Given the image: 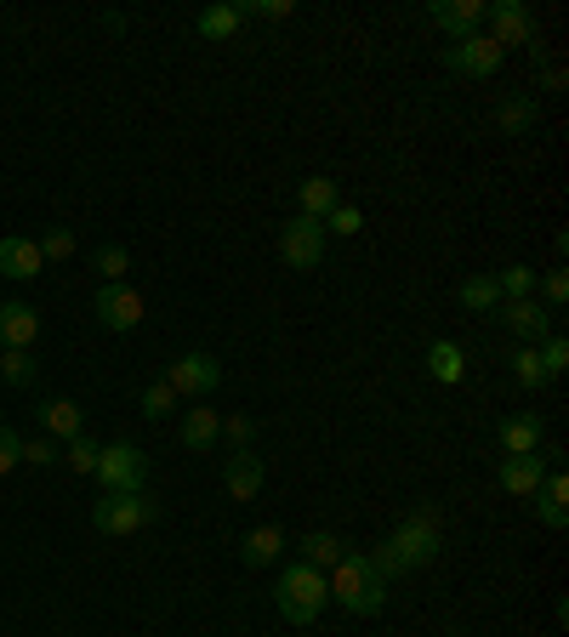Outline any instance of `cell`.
I'll use <instances>...</instances> for the list:
<instances>
[{
  "instance_id": "1f68e13d",
  "label": "cell",
  "mask_w": 569,
  "mask_h": 637,
  "mask_svg": "<svg viewBox=\"0 0 569 637\" xmlns=\"http://www.w3.org/2000/svg\"><path fill=\"white\" fill-rule=\"evenodd\" d=\"M91 262H98V273H109V285H126V268H131L126 245H103V251L91 257Z\"/></svg>"
},
{
  "instance_id": "7c38bea8",
  "label": "cell",
  "mask_w": 569,
  "mask_h": 637,
  "mask_svg": "<svg viewBox=\"0 0 569 637\" xmlns=\"http://www.w3.org/2000/svg\"><path fill=\"white\" fill-rule=\"evenodd\" d=\"M427 18H433L445 34L467 40V34H479V23H485V0H433Z\"/></svg>"
},
{
  "instance_id": "74e56055",
  "label": "cell",
  "mask_w": 569,
  "mask_h": 637,
  "mask_svg": "<svg viewBox=\"0 0 569 637\" xmlns=\"http://www.w3.org/2000/svg\"><path fill=\"white\" fill-rule=\"evenodd\" d=\"M23 461L29 467H52L58 461V445H52V438H23Z\"/></svg>"
},
{
  "instance_id": "5b68a950",
  "label": "cell",
  "mask_w": 569,
  "mask_h": 637,
  "mask_svg": "<svg viewBox=\"0 0 569 637\" xmlns=\"http://www.w3.org/2000/svg\"><path fill=\"white\" fill-rule=\"evenodd\" d=\"M154 518H160V507L142 496V489H137V496H103L98 507H91V524H98L103 535H137V529H149Z\"/></svg>"
},
{
  "instance_id": "4316f807",
  "label": "cell",
  "mask_w": 569,
  "mask_h": 637,
  "mask_svg": "<svg viewBox=\"0 0 569 637\" xmlns=\"http://www.w3.org/2000/svg\"><path fill=\"white\" fill-rule=\"evenodd\" d=\"M496 126H501L507 137H525V131L536 126V97H507L501 115H496Z\"/></svg>"
},
{
  "instance_id": "d6986e66",
  "label": "cell",
  "mask_w": 569,
  "mask_h": 637,
  "mask_svg": "<svg viewBox=\"0 0 569 637\" xmlns=\"http://www.w3.org/2000/svg\"><path fill=\"white\" fill-rule=\"evenodd\" d=\"M297 206H302V217H330V211H337L342 206V193H337V182H330V177H308L302 188H297Z\"/></svg>"
},
{
  "instance_id": "836d02e7",
  "label": "cell",
  "mask_w": 569,
  "mask_h": 637,
  "mask_svg": "<svg viewBox=\"0 0 569 637\" xmlns=\"http://www.w3.org/2000/svg\"><path fill=\"white\" fill-rule=\"evenodd\" d=\"M171 405H177V394H171V381H154L149 394H142V416H149V421H160V416H166Z\"/></svg>"
},
{
  "instance_id": "8992f818",
  "label": "cell",
  "mask_w": 569,
  "mask_h": 637,
  "mask_svg": "<svg viewBox=\"0 0 569 637\" xmlns=\"http://www.w3.org/2000/svg\"><path fill=\"white\" fill-rule=\"evenodd\" d=\"M279 257L291 262L297 273H308V268H319V257H325V228H319V217H291L279 228Z\"/></svg>"
},
{
  "instance_id": "8d00e7d4",
  "label": "cell",
  "mask_w": 569,
  "mask_h": 637,
  "mask_svg": "<svg viewBox=\"0 0 569 637\" xmlns=\"http://www.w3.org/2000/svg\"><path fill=\"white\" fill-rule=\"evenodd\" d=\"M222 432H228V445H233V450H251L257 421H251V416H228V421H222Z\"/></svg>"
},
{
  "instance_id": "b9f144b4",
  "label": "cell",
  "mask_w": 569,
  "mask_h": 637,
  "mask_svg": "<svg viewBox=\"0 0 569 637\" xmlns=\"http://www.w3.org/2000/svg\"><path fill=\"white\" fill-rule=\"evenodd\" d=\"M445 637H461V631H445Z\"/></svg>"
},
{
  "instance_id": "ab89813d",
  "label": "cell",
  "mask_w": 569,
  "mask_h": 637,
  "mask_svg": "<svg viewBox=\"0 0 569 637\" xmlns=\"http://www.w3.org/2000/svg\"><path fill=\"white\" fill-rule=\"evenodd\" d=\"M541 290H547V313H552V308H563V297H569V279H563V268H558V273H547V285H541Z\"/></svg>"
},
{
  "instance_id": "f546056e",
  "label": "cell",
  "mask_w": 569,
  "mask_h": 637,
  "mask_svg": "<svg viewBox=\"0 0 569 637\" xmlns=\"http://www.w3.org/2000/svg\"><path fill=\"white\" fill-rule=\"evenodd\" d=\"M0 376H7L12 387H29V381H34V359H29V348H7V354H0Z\"/></svg>"
},
{
  "instance_id": "6da1fadb",
  "label": "cell",
  "mask_w": 569,
  "mask_h": 637,
  "mask_svg": "<svg viewBox=\"0 0 569 637\" xmlns=\"http://www.w3.org/2000/svg\"><path fill=\"white\" fill-rule=\"evenodd\" d=\"M439 547H445V529H439L433 507H421V512H410V518L388 535V541L370 553V569L382 575V580H393V575H410V569H421V564H433Z\"/></svg>"
},
{
  "instance_id": "5bb4252c",
  "label": "cell",
  "mask_w": 569,
  "mask_h": 637,
  "mask_svg": "<svg viewBox=\"0 0 569 637\" xmlns=\"http://www.w3.org/2000/svg\"><path fill=\"white\" fill-rule=\"evenodd\" d=\"M40 313L29 302H0V348H34Z\"/></svg>"
},
{
  "instance_id": "9c48e42d",
  "label": "cell",
  "mask_w": 569,
  "mask_h": 637,
  "mask_svg": "<svg viewBox=\"0 0 569 637\" xmlns=\"http://www.w3.org/2000/svg\"><path fill=\"white\" fill-rule=\"evenodd\" d=\"M91 313H98L103 330H137L142 325V297L131 285H103L98 302H91Z\"/></svg>"
},
{
  "instance_id": "ba28073f",
  "label": "cell",
  "mask_w": 569,
  "mask_h": 637,
  "mask_svg": "<svg viewBox=\"0 0 569 637\" xmlns=\"http://www.w3.org/2000/svg\"><path fill=\"white\" fill-rule=\"evenodd\" d=\"M445 63H450L456 74H467V80H490V74L501 69V46H496L490 34H467V40H456L450 52H445Z\"/></svg>"
},
{
  "instance_id": "4dcf8cb0",
  "label": "cell",
  "mask_w": 569,
  "mask_h": 637,
  "mask_svg": "<svg viewBox=\"0 0 569 637\" xmlns=\"http://www.w3.org/2000/svg\"><path fill=\"white\" fill-rule=\"evenodd\" d=\"M98 456H103V445H91L86 432H80V438H69V450H63V461H69L74 472H98Z\"/></svg>"
},
{
  "instance_id": "52a82bcc",
  "label": "cell",
  "mask_w": 569,
  "mask_h": 637,
  "mask_svg": "<svg viewBox=\"0 0 569 637\" xmlns=\"http://www.w3.org/2000/svg\"><path fill=\"white\" fill-rule=\"evenodd\" d=\"M166 381H171V394H177V399H194V405H200L206 394H217L222 365H217L211 354H182V359L171 365V376H166Z\"/></svg>"
},
{
  "instance_id": "d590c367",
  "label": "cell",
  "mask_w": 569,
  "mask_h": 637,
  "mask_svg": "<svg viewBox=\"0 0 569 637\" xmlns=\"http://www.w3.org/2000/svg\"><path fill=\"white\" fill-rule=\"evenodd\" d=\"M319 228H325V233H359V228H365V217H359V206H337V211H330Z\"/></svg>"
},
{
  "instance_id": "d4e9b609",
  "label": "cell",
  "mask_w": 569,
  "mask_h": 637,
  "mask_svg": "<svg viewBox=\"0 0 569 637\" xmlns=\"http://www.w3.org/2000/svg\"><path fill=\"white\" fill-rule=\"evenodd\" d=\"M279 553H284V529L279 524H262V529L246 535V564H273Z\"/></svg>"
},
{
  "instance_id": "e0dca14e",
  "label": "cell",
  "mask_w": 569,
  "mask_h": 637,
  "mask_svg": "<svg viewBox=\"0 0 569 637\" xmlns=\"http://www.w3.org/2000/svg\"><path fill=\"white\" fill-rule=\"evenodd\" d=\"M536 501H541L547 529H563V524H569V478H563V472H547L541 489H536Z\"/></svg>"
},
{
  "instance_id": "8fae6325",
  "label": "cell",
  "mask_w": 569,
  "mask_h": 637,
  "mask_svg": "<svg viewBox=\"0 0 569 637\" xmlns=\"http://www.w3.org/2000/svg\"><path fill=\"white\" fill-rule=\"evenodd\" d=\"M485 18H490V40L501 46V52H507V46H530V12L525 7H518V0H496V7H485Z\"/></svg>"
},
{
  "instance_id": "4fadbf2b",
  "label": "cell",
  "mask_w": 569,
  "mask_h": 637,
  "mask_svg": "<svg viewBox=\"0 0 569 637\" xmlns=\"http://www.w3.org/2000/svg\"><path fill=\"white\" fill-rule=\"evenodd\" d=\"M222 484H228L233 501H251L257 489H262V456L257 450H233L228 467H222Z\"/></svg>"
},
{
  "instance_id": "f35d334b",
  "label": "cell",
  "mask_w": 569,
  "mask_h": 637,
  "mask_svg": "<svg viewBox=\"0 0 569 637\" xmlns=\"http://www.w3.org/2000/svg\"><path fill=\"white\" fill-rule=\"evenodd\" d=\"M18 461H23V438L12 427H0V472H12Z\"/></svg>"
},
{
  "instance_id": "ac0fdd59",
  "label": "cell",
  "mask_w": 569,
  "mask_h": 637,
  "mask_svg": "<svg viewBox=\"0 0 569 637\" xmlns=\"http://www.w3.org/2000/svg\"><path fill=\"white\" fill-rule=\"evenodd\" d=\"M501 450H507V456H536V450H541V416H512V421H501Z\"/></svg>"
},
{
  "instance_id": "ffe728a7",
  "label": "cell",
  "mask_w": 569,
  "mask_h": 637,
  "mask_svg": "<svg viewBox=\"0 0 569 637\" xmlns=\"http://www.w3.org/2000/svg\"><path fill=\"white\" fill-rule=\"evenodd\" d=\"M217 432H222V421H217V410H211L206 399L182 416V445H188V450H211V445H217Z\"/></svg>"
},
{
  "instance_id": "d6a6232c",
  "label": "cell",
  "mask_w": 569,
  "mask_h": 637,
  "mask_svg": "<svg viewBox=\"0 0 569 637\" xmlns=\"http://www.w3.org/2000/svg\"><path fill=\"white\" fill-rule=\"evenodd\" d=\"M536 354H541V365H547V381H552V376H563V365H569V341H563V336H547Z\"/></svg>"
},
{
  "instance_id": "7402d4cb",
  "label": "cell",
  "mask_w": 569,
  "mask_h": 637,
  "mask_svg": "<svg viewBox=\"0 0 569 637\" xmlns=\"http://www.w3.org/2000/svg\"><path fill=\"white\" fill-rule=\"evenodd\" d=\"M427 376L433 381H461L467 376V354L456 348V341H433V348H427Z\"/></svg>"
},
{
  "instance_id": "277c9868",
  "label": "cell",
  "mask_w": 569,
  "mask_h": 637,
  "mask_svg": "<svg viewBox=\"0 0 569 637\" xmlns=\"http://www.w3.org/2000/svg\"><path fill=\"white\" fill-rule=\"evenodd\" d=\"M91 478L103 484V496H137L142 478H149V461H142L137 445H109L98 456V472H91Z\"/></svg>"
},
{
  "instance_id": "3957f363",
  "label": "cell",
  "mask_w": 569,
  "mask_h": 637,
  "mask_svg": "<svg viewBox=\"0 0 569 637\" xmlns=\"http://www.w3.org/2000/svg\"><path fill=\"white\" fill-rule=\"evenodd\" d=\"M279 615L291 626H313L319 609L330 604V586H325V569H308V564H291L279 575V593H273Z\"/></svg>"
},
{
  "instance_id": "cb8c5ba5",
  "label": "cell",
  "mask_w": 569,
  "mask_h": 637,
  "mask_svg": "<svg viewBox=\"0 0 569 637\" xmlns=\"http://www.w3.org/2000/svg\"><path fill=\"white\" fill-rule=\"evenodd\" d=\"M342 558H348L342 553V535H330V529H313L308 535V558H302L308 569H337Z\"/></svg>"
},
{
  "instance_id": "7a4b0ae2",
  "label": "cell",
  "mask_w": 569,
  "mask_h": 637,
  "mask_svg": "<svg viewBox=\"0 0 569 637\" xmlns=\"http://www.w3.org/2000/svg\"><path fill=\"white\" fill-rule=\"evenodd\" d=\"M325 586H330V598H337L348 615H376L388 604V580L370 569V558H342L337 569L325 575Z\"/></svg>"
},
{
  "instance_id": "83f0119b",
  "label": "cell",
  "mask_w": 569,
  "mask_h": 637,
  "mask_svg": "<svg viewBox=\"0 0 569 637\" xmlns=\"http://www.w3.org/2000/svg\"><path fill=\"white\" fill-rule=\"evenodd\" d=\"M496 290H501V302H512V297H530V290H536V268H525V262L501 268V273H496Z\"/></svg>"
},
{
  "instance_id": "30bf717a",
  "label": "cell",
  "mask_w": 569,
  "mask_h": 637,
  "mask_svg": "<svg viewBox=\"0 0 569 637\" xmlns=\"http://www.w3.org/2000/svg\"><path fill=\"white\" fill-rule=\"evenodd\" d=\"M501 325H507L512 336H525L530 348H541V341L552 336V313H547L536 297H512V302H501Z\"/></svg>"
},
{
  "instance_id": "2e32d148",
  "label": "cell",
  "mask_w": 569,
  "mask_h": 637,
  "mask_svg": "<svg viewBox=\"0 0 569 637\" xmlns=\"http://www.w3.org/2000/svg\"><path fill=\"white\" fill-rule=\"evenodd\" d=\"M40 268H46V257L34 239H0V273L7 279H34Z\"/></svg>"
},
{
  "instance_id": "44dd1931",
  "label": "cell",
  "mask_w": 569,
  "mask_h": 637,
  "mask_svg": "<svg viewBox=\"0 0 569 637\" xmlns=\"http://www.w3.org/2000/svg\"><path fill=\"white\" fill-rule=\"evenodd\" d=\"M461 308L467 313H496L501 308V290H496V273H472V279H461Z\"/></svg>"
},
{
  "instance_id": "60d3db41",
  "label": "cell",
  "mask_w": 569,
  "mask_h": 637,
  "mask_svg": "<svg viewBox=\"0 0 569 637\" xmlns=\"http://www.w3.org/2000/svg\"><path fill=\"white\" fill-rule=\"evenodd\" d=\"M257 18H273V23H279V18H291V0H262Z\"/></svg>"
},
{
  "instance_id": "603a6c76",
  "label": "cell",
  "mask_w": 569,
  "mask_h": 637,
  "mask_svg": "<svg viewBox=\"0 0 569 637\" xmlns=\"http://www.w3.org/2000/svg\"><path fill=\"white\" fill-rule=\"evenodd\" d=\"M40 427H46V432H58V438H80V432H86V421H80V405H69V399L40 405Z\"/></svg>"
},
{
  "instance_id": "f1b7e54d",
  "label": "cell",
  "mask_w": 569,
  "mask_h": 637,
  "mask_svg": "<svg viewBox=\"0 0 569 637\" xmlns=\"http://www.w3.org/2000/svg\"><path fill=\"white\" fill-rule=\"evenodd\" d=\"M512 376H518V387H547L541 354H536V348H518V354H512Z\"/></svg>"
},
{
  "instance_id": "9a60e30c",
  "label": "cell",
  "mask_w": 569,
  "mask_h": 637,
  "mask_svg": "<svg viewBox=\"0 0 569 637\" xmlns=\"http://www.w3.org/2000/svg\"><path fill=\"white\" fill-rule=\"evenodd\" d=\"M496 478H501L507 496H536L541 478H547V456H507Z\"/></svg>"
},
{
  "instance_id": "484cf974",
  "label": "cell",
  "mask_w": 569,
  "mask_h": 637,
  "mask_svg": "<svg viewBox=\"0 0 569 637\" xmlns=\"http://www.w3.org/2000/svg\"><path fill=\"white\" fill-rule=\"evenodd\" d=\"M240 23H246V18L233 12V7H206L194 29H200V40H233V34H240Z\"/></svg>"
},
{
  "instance_id": "e575fe53",
  "label": "cell",
  "mask_w": 569,
  "mask_h": 637,
  "mask_svg": "<svg viewBox=\"0 0 569 637\" xmlns=\"http://www.w3.org/2000/svg\"><path fill=\"white\" fill-rule=\"evenodd\" d=\"M40 257H46V262H63V257H74V233H69V228H52V233L40 239Z\"/></svg>"
}]
</instances>
